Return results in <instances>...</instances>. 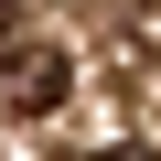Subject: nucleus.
<instances>
[{"instance_id": "obj_1", "label": "nucleus", "mask_w": 161, "mask_h": 161, "mask_svg": "<svg viewBox=\"0 0 161 161\" xmlns=\"http://www.w3.org/2000/svg\"><path fill=\"white\" fill-rule=\"evenodd\" d=\"M75 97V54L64 43H11L0 32V118H54Z\"/></svg>"}, {"instance_id": "obj_2", "label": "nucleus", "mask_w": 161, "mask_h": 161, "mask_svg": "<svg viewBox=\"0 0 161 161\" xmlns=\"http://www.w3.org/2000/svg\"><path fill=\"white\" fill-rule=\"evenodd\" d=\"M97 161H161V150H97Z\"/></svg>"}, {"instance_id": "obj_3", "label": "nucleus", "mask_w": 161, "mask_h": 161, "mask_svg": "<svg viewBox=\"0 0 161 161\" xmlns=\"http://www.w3.org/2000/svg\"><path fill=\"white\" fill-rule=\"evenodd\" d=\"M0 32H11V0H0Z\"/></svg>"}]
</instances>
